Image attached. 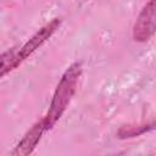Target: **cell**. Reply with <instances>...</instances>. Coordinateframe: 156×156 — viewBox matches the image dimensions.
I'll return each instance as SVG.
<instances>
[{
    "label": "cell",
    "instance_id": "7a4b0ae2",
    "mask_svg": "<svg viewBox=\"0 0 156 156\" xmlns=\"http://www.w3.org/2000/svg\"><path fill=\"white\" fill-rule=\"evenodd\" d=\"M61 18H54L46 24H44L38 32H35L17 51L10 49L1 55V77H5L9 72L17 68L27 57H29L35 50H38L51 35L60 28Z\"/></svg>",
    "mask_w": 156,
    "mask_h": 156
},
{
    "label": "cell",
    "instance_id": "6da1fadb",
    "mask_svg": "<svg viewBox=\"0 0 156 156\" xmlns=\"http://www.w3.org/2000/svg\"><path fill=\"white\" fill-rule=\"evenodd\" d=\"M80 74L82 63L73 62L71 66H68V68L63 72L62 77L60 78L54 91L48 113L45 115V117H43L48 130L54 127V124L61 118L63 112L67 110L73 95L76 94Z\"/></svg>",
    "mask_w": 156,
    "mask_h": 156
},
{
    "label": "cell",
    "instance_id": "277c9868",
    "mask_svg": "<svg viewBox=\"0 0 156 156\" xmlns=\"http://www.w3.org/2000/svg\"><path fill=\"white\" fill-rule=\"evenodd\" d=\"M46 126L44 119L41 118L37 123H34L22 136V139L17 143L15 149L11 151V156H27L30 155L40 141L43 134L46 132Z\"/></svg>",
    "mask_w": 156,
    "mask_h": 156
},
{
    "label": "cell",
    "instance_id": "5b68a950",
    "mask_svg": "<svg viewBox=\"0 0 156 156\" xmlns=\"http://www.w3.org/2000/svg\"><path fill=\"white\" fill-rule=\"evenodd\" d=\"M152 129H156V121L149 122V123H141L136 126H123L117 132V138L119 139H128L139 136L146 132H150Z\"/></svg>",
    "mask_w": 156,
    "mask_h": 156
},
{
    "label": "cell",
    "instance_id": "3957f363",
    "mask_svg": "<svg viewBox=\"0 0 156 156\" xmlns=\"http://www.w3.org/2000/svg\"><path fill=\"white\" fill-rule=\"evenodd\" d=\"M156 33V0H149L139 12L133 26V39L138 43L150 40Z\"/></svg>",
    "mask_w": 156,
    "mask_h": 156
}]
</instances>
